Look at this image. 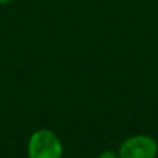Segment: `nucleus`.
Masks as SVG:
<instances>
[{
  "label": "nucleus",
  "mask_w": 158,
  "mask_h": 158,
  "mask_svg": "<svg viewBox=\"0 0 158 158\" xmlns=\"http://www.w3.org/2000/svg\"><path fill=\"white\" fill-rule=\"evenodd\" d=\"M28 158H63L64 146L56 132L40 128L32 132L27 143Z\"/></svg>",
  "instance_id": "1"
},
{
  "label": "nucleus",
  "mask_w": 158,
  "mask_h": 158,
  "mask_svg": "<svg viewBox=\"0 0 158 158\" xmlns=\"http://www.w3.org/2000/svg\"><path fill=\"white\" fill-rule=\"evenodd\" d=\"M119 158H157L158 143L150 135H135L121 143Z\"/></svg>",
  "instance_id": "2"
},
{
  "label": "nucleus",
  "mask_w": 158,
  "mask_h": 158,
  "mask_svg": "<svg viewBox=\"0 0 158 158\" xmlns=\"http://www.w3.org/2000/svg\"><path fill=\"white\" fill-rule=\"evenodd\" d=\"M97 158H119L117 151H112V150H106L103 153H100L97 156Z\"/></svg>",
  "instance_id": "3"
},
{
  "label": "nucleus",
  "mask_w": 158,
  "mask_h": 158,
  "mask_svg": "<svg viewBox=\"0 0 158 158\" xmlns=\"http://www.w3.org/2000/svg\"><path fill=\"white\" fill-rule=\"evenodd\" d=\"M13 0H0V6H3V4H8V3H11Z\"/></svg>",
  "instance_id": "4"
}]
</instances>
